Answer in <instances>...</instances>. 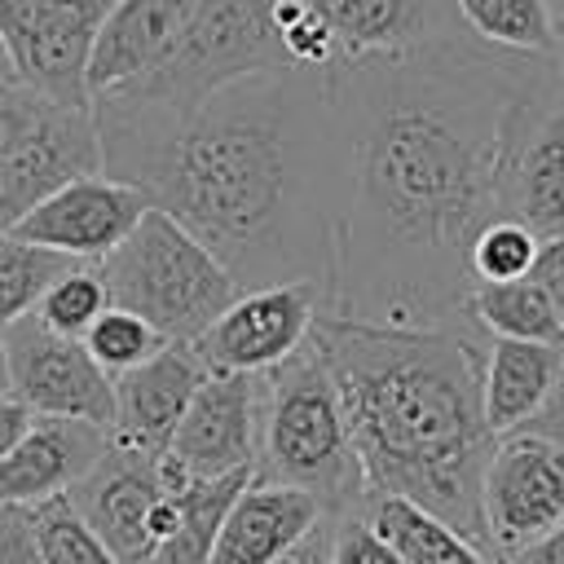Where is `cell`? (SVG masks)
<instances>
[{
	"mask_svg": "<svg viewBox=\"0 0 564 564\" xmlns=\"http://www.w3.org/2000/svg\"><path fill=\"white\" fill-rule=\"evenodd\" d=\"M31 529H35V542H40L48 564H119L110 555V546L75 516L66 494L35 502L31 507Z\"/></svg>",
	"mask_w": 564,
	"mask_h": 564,
	"instance_id": "29",
	"label": "cell"
},
{
	"mask_svg": "<svg viewBox=\"0 0 564 564\" xmlns=\"http://www.w3.org/2000/svg\"><path fill=\"white\" fill-rule=\"evenodd\" d=\"M88 172H101L93 110L48 101L44 115L31 123V132L0 163V234L13 229L40 198Z\"/></svg>",
	"mask_w": 564,
	"mask_h": 564,
	"instance_id": "14",
	"label": "cell"
},
{
	"mask_svg": "<svg viewBox=\"0 0 564 564\" xmlns=\"http://www.w3.org/2000/svg\"><path fill=\"white\" fill-rule=\"evenodd\" d=\"M110 445V432L79 419L31 414L26 432L0 458V507H35L66 494Z\"/></svg>",
	"mask_w": 564,
	"mask_h": 564,
	"instance_id": "18",
	"label": "cell"
},
{
	"mask_svg": "<svg viewBox=\"0 0 564 564\" xmlns=\"http://www.w3.org/2000/svg\"><path fill=\"white\" fill-rule=\"evenodd\" d=\"M159 471H163V485L176 494V529L150 551L145 564H207L212 560L216 529H220L234 494L256 471H234V476L198 480V476H185L167 454H159Z\"/></svg>",
	"mask_w": 564,
	"mask_h": 564,
	"instance_id": "23",
	"label": "cell"
},
{
	"mask_svg": "<svg viewBox=\"0 0 564 564\" xmlns=\"http://www.w3.org/2000/svg\"><path fill=\"white\" fill-rule=\"evenodd\" d=\"M9 79H18V75H13V57H9V48L0 40V84H9Z\"/></svg>",
	"mask_w": 564,
	"mask_h": 564,
	"instance_id": "38",
	"label": "cell"
},
{
	"mask_svg": "<svg viewBox=\"0 0 564 564\" xmlns=\"http://www.w3.org/2000/svg\"><path fill=\"white\" fill-rule=\"evenodd\" d=\"M93 264L115 308L145 317L163 339L176 344H194L238 295L229 269L159 207H145L132 234Z\"/></svg>",
	"mask_w": 564,
	"mask_h": 564,
	"instance_id": "5",
	"label": "cell"
},
{
	"mask_svg": "<svg viewBox=\"0 0 564 564\" xmlns=\"http://www.w3.org/2000/svg\"><path fill=\"white\" fill-rule=\"evenodd\" d=\"M273 66H291V62L269 0H194V13L176 48L150 75L101 97L141 101L154 110H189L207 93Z\"/></svg>",
	"mask_w": 564,
	"mask_h": 564,
	"instance_id": "6",
	"label": "cell"
},
{
	"mask_svg": "<svg viewBox=\"0 0 564 564\" xmlns=\"http://www.w3.org/2000/svg\"><path fill=\"white\" fill-rule=\"evenodd\" d=\"M44 106H48V97L31 93L26 84H18V79L0 84V163H4V159L13 154V145L31 132V123L44 115Z\"/></svg>",
	"mask_w": 564,
	"mask_h": 564,
	"instance_id": "32",
	"label": "cell"
},
{
	"mask_svg": "<svg viewBox=\"0 0 564 564\" xmlns=\"http://www.w3.org/2000/svg\"><path fill=\"white\" fill-rule=\"evenodd\" d=\"M564 520V449L516 427L494 436L480 471L485 546L502 560Z\"/></svg>",
	"mask_w": 564,
	"mask_h": 564,
	"instance_id": "7",
	"label": "cell"
},
{
	"mask_svg": "<svg viewBox=\"0 0 564 564\" xmlns=\"http://www.w3.org/2000/svg\"><path fill=\"white\" fill-rule=\"evenodd\" d=\"M524 432H533V436H542V441H551V445L564 449V357H560V370H555L551 392L542 397V405L533 410V419L524 423Z\"/></svg>",
	"mask_w": 564,
	"mask_h": 564,
	"instance_id": "35",
	"label": "cell"
},
{
	"mask_svg": "<svg viewBox=\"0 0 564 564\" xmlns=\"http://www.w3.org/2000/svg\"><path fill=\"white\" fill-rule=\"evenodd\" d=\"M560 101H564V79H560Z\"/></svg>",
	"mask_w": 564,
	"mask_h": 564,
	"instance_id": "42",
	"label": "cell"
},
{
	"mask_svg": "<svg viewBox=\"0 0 564 564\" xmlns=\"http://www.w3.org/2000/svg\"><path fill=\"white\" fill-rule=\"evenodd\" d=\"M326 564H405V560L352 511V516H339V520L330 524Z\"/></svg>",
	"mask_w": 564,
	"mask_h": 564,
	"instance_id": "31",
	"label": "cell"
},
{
	"mask_svg": "<svg viewBox=\"0 0 564 564\" xmlns=\"http://www.w3.org/2000/svg\"><path fill=\"white\" fill-rule=\"evenodd\" d=\"M9 397H18L31 414L79 419L110 432L115 419V383L88 357L84 339L48 330L35 313L9 322L0 330Z\"/></svg>",
	"mask_w": 564,
	"mask_h": 564,
	"instance_id": "9",
	"label": "cell"
},
{
	"mask_svg": "<svg viewBox=\"0 0 564 564\" xmlns=\"http://www.w3.org/2000/svg\"><path fill=\"white\" fill-rule=\"evenodd\" d=\"M560 4L564 0H454V13L476 40H485L494 48L555 57Z\"/></svg>",
	"mask_w": 564,
	"mask_h": 564,
	"instance_id": "25",
	"label": "cell"
},
{
	"mask_svg": "<svg viewBox=\"0 0 564 564\" xmlns=\"http://www.w3.org/2000/svg\"><path fill=\"white\" fill-rule=\"evenodd\" d=\"M502 216L520 220L533 238L564 234V101L524 128L502 172Z\"/></svg>",
	"mask_w": 564,
	"mask_h": 564,
	"instance_id": "19",
	"label": "cell"
},
{
	"mask_svg": "<svg viewBox=\"0 0 564 564\" xmlns=\"http://www.w3.org/2000/svg\"><path fill=\"white\" fill-rule=\"evenodd\" d=\"M9 392V375H4V344H0V397Z\"/></svg>",
	"mask_w": 564,
	"mask_h": 564,
	"instance_id": "40",
	"label": "cell"
},
{
	"mask_svg": "<svg viewBox=\"0 0 564 564\" xmlns=\"http://www.w3.org/2000/svg\"><path fill=\"white\" fill-rule=\"evenodd\" d=\"M467 317L485 339H524L564 348V326L533 278L511 282H476L467 300Z\"/></svg>",
	"mask_w": 564,
	"mask_h": 564,
	"instance_id": "24",
	"label": "cell"
},
{
	"mask_svg": "<svg viewBox=\"0 0 564 564\" xmlns=\"http://www.w3.org/2000/svg\"><path fill=\"white\" fill-rule=\"evenodd\" d=\"M106 304H110V300H106V286H101L97 264L75 260L66 273H57V278L48 282V291L35 300V308H31V313H35V317H40L48 330L79 339V335L93 326V317H97Z\"/></svg>",
	"mask_w": 564,
	"mask_h": 564,
	"instance_id": "28",
	"label": "cell"
},
{
	"mask_svg": "<svg viewBox=\"0 0 564 564\" xmlns=\"http://www.w3.org/2000/svg\"><path fill=\"white\" fill-rule=\"evenodd\" d=\"M101 172L137 185L238 282H322L335 256V137L326 70L242 75L189 110L93 97Z\"/></svg>",
	"mask_w": 564,
	"mask_h": 564,
	"instance_id": "2",
	"label": "cell"
},
{
	"mask_svg": "<svg viewBox=\"0 0 564 564\" xmlns=\"http://www.w3.org/2000/svg\"><path fill=\"white\" fill-rule=\"evenodd\" d=\"M0 564H48L31 529V507H0Z\"/></svg>",
	"mask_w": 564,
	"mask_h": 564,
	"instance_id": "33",
	"label": "cell"
},
{
	"mask_svg": "<svg viewBox=\"0 0 564 564\" xmlns=\"http://www.w3.org/2000/svg\"><path fill=\"white\" fill-rule=\"evenodd\" d=\"M555 66L564 75V4H560V48H555Z\"/></svg>",
	"mask_w": 564,
	"mask_h": 564,
	"instance_id": "39",
	"label": "cell"
},
{
	"mask_svg": "<svg viewBox=\"0 0 564 564\" xmlns=\"http://www.w3.org/2000/svg\"><path fill=\"white\" fill-rule=\"evenodd\" d=\"M79 339H84L88 357H93L110 379L123 375V370H132V366H141L145 357H154V352L167 344L145 317H137V313H128V308H115V304H106Z\"/></svg>",
	"mask_w": 564,
	"mask_h": 564,
	"instance_id": "27",
	"label": "cell"
},
{
	"mask_svg": "<svg viewBox=\"0 0 564 564\" xmlns=\"http://www.w3.org/2000/svg\"><path fill=\"white\" fill-rule=\"evenodd\" d=\"M110 4L115 0H0V40L18 84L57 106H88L84 66Z\"/></svg>",
	"mask_w": 564,
	"mask_h": 564,
	"instance_id": "10",
	"label": "cell"
},
{
	"mask_svg": "<svg viewBox=\"0 0 564 564\" xmlns=\"http://www.w3.org/2000/svg\"><path fill=\"white\" fill-rule=\"evenodd\" d=\"M366 489L410 498L485 546L480 471L494 432L480 414L476 330H410L322 313L313 322Z\"/></svg>",
	"mask_w": 564,
	"mask_h": 564,
	"instance_id": "3",
	"label": "cell"
},
{
	"mask_svg": "<svg viewBox=\"0 0 564 564\" xmlns=\"http://www.w3.org/2000/svg\"><path fill=\"white\" fill-rule=\"evenodd\" d=\"M167 494L159 454L132 449L110 441L101 458L66 489V502L75 516L110 546L119 564H145L154 542H150V511Z\"/></svg>",
	"mask_w": 564,
	"mask_h": 564,
	"instance_id": "12",
	"label": "cell"
},
{
	"mask_svg": "<svg viewBox=\"0 0 564 564\" xmlns=\"http://www.w3.org/2000/svg\"><path fill=\"white\" fill-rule=\"evenodd\" d=\"M189 13L194 0H115L97 22L88 48V66H84L88 101L150 75L176 48Z\"/></svg>",
	"mask_w": 564,
	"mask_h": 564,
	"instance_id": "17",
	"label": "cell"
},
{
	"mask_svg": "<svg viewBox=\"0 0 564 564\" xmlns=\"http://www.w3.org/2000/svg\"><path fill=\"white\" fill-rule=\"evenodd\" d=\"M357 516L405 560V564H494V551L480 546L476 538H467L463 529H454L449 520L432 516L427 507L397 498V494H379L366 489Z\"/></svg>",
	"mask_w": 564,
	"mask_h": 564,
	"instance_id": "22",
	"label": "cell"
},
{
	"mask_svg": "<svg viewBox=\"0 0 564 564\" xmlns=\"http://www.w3.org/2000/svg\"><path fill=\"white\" fill-rule=\"evenodd\" d=\"M207 379V366L198 361V352L189 344L167 339L154 357H145L141 366L115 375V419H110V441L145 449V454H163L172 427L181 423L194 388Z\"/></svg>",
	"mask_w": 564,
	"mask_h": 564,
	"instance_id": "15",
	"label": "cell"
},
{
	"mask_svg": "<svg viewBox=\"0 0 564 564\" xmlns=\"http://www.w3.org/2000/svg\"><path fill=\"white\" fill-rule=\"evenodd\" d=\"M511 564H564V520L551 533H542L538 542H529L524 551H516Z\"/></svg>",
	"mask_w": 564,
	"mask_h": 564,
	"instance_id": "36",
	"label": "cell"
},
{
	"mask_svg": "<svg viewBox=\"0 0 564 564\" xmlns=\"http://www.w3.org/2000/svg\"><path fill=\"white\" fill-rule=\"evenodd\" d=\"M260 375H207L167 436V458L198 480L256 471Z\"/></svg>",
	"mask_w": 564,
	"mask_h": 564,
	"instance_id": "13",
	"label": "cell"
},
{
	"mask_svg": "<svg viewBox=\"0 0 564 564\" xmlns=\"http://www.w3.org/2000/svg\"><path fill=\"white\" fill-rule=\"evenodd\" d=\"M538 242H542V238H533L520 220L494 216V220L471 238V251H467L471 282H511V278H529L533 256H538Z\"/></svg>",
	"mask_w": 564,
	"mask_h": 564,
	"instance_id": "30",
	"label": "cell"
},
{
	"mask_svg": "<svg viewBox=\"0 0 564 564\" xmlns=\"http://www.w3.org/2000/svg\"><path fill=\"white\" fill-rule=\"evenodd\" d=\"M339 44V57L401 53L458 26L454 0H304Z\"/></svg>",
	"mask_w": 564,
	"mask_h": 564,
	"instance_id": "20",
	"label": "cell"
},
{
	"mask_svg": "<svg viewBox=\"0 0 564 564\" xmlns=\"http://www.w3.org/2000/svg\"><path fill=\"white\" fill-rule=\"evenodd\" d=\"M529 278L546 291V300H551V308H555V317L564 326V234H551V238L538 242V256H533Z\"/></svg>",
	"mask_w": 564,
	"mask_h": 564,
	"instance_id": "34",
	"label": "cell"
},
{
	"mask_svg": "<svg viewBox=\"0 0 564 564\" xmlns=\"http://www.w3.org/2000/svg\"><path fill=\"white\" fill-rule=\"evenodd\" d=\"M145 207H150V198L137 185L115 181L106 172H88V176L66 181L48 198H40L4 234L93 264V260L110 256L132 234V225L145 216Z\"/></svg>",
	"mask_w": 564,
	"mask_h": 564,
	"instance_id": "11",
	"label": "cell"
},
{
	"mask_svg": "<svg viewBox=\"0 0 564 564\" xmlns=\"http://www.w3.org/2000/svg\"><path fill=\"white\" fill-rule=\"evenodd\" d=\"M322 520L326 511L313 494L251 476L234 494L207 564H282Z\"/></svg>",
	"mask_w": 564,
	"mask_h": 564,
	"instance_id": "16",
	"label": "cell"
},
{
	"mask_svg": "<svg viewBox=\"0 0 564 564\" xmlns=\"http://www.w3.org/2000/svg\"><path fill=\"white\" fill-rule=\"evenodd\" d=\"M256 476L313 494L326 516H352L366 498L344 397L313 330L286 361L260 375Z\"/></svg>",
	"mask_w": 564,
	"mask_h": 564,
	"instance_id": "4",
	"label": "cell"
},
{
	"mask_svg": "<svg viewBox=\"0 0 564 564\" xmlns=\"http://www.w3.org/2000/svg\"><path fill=\"white\" fill-rule=\"evenodd\" d=\"M560 79L555 57L494 48L463 22L427 44L339 57L326 70L335 137L330 317L476 330L467 251L502 216L507 159L555 101Z\"/></svg>",
	"mask_w": 564,
	"mask_h": 564,
	"instance_id": "1",
	"label": "cell"
},
{
	"mask_svg": "<svg viewBox=\"0 0 564 564\" xmlns=\"http://www.w3.org/2000/svg\"><path fill=\"white\" fill-rule=\"evenodd\" d=\"M494 564H511V560H502V555H494Z\"/></svg>",
	"mask_w": 564,
	"mask_h": 564,
	"instance_id": "41",
	"label": "cell"
},
{
	"mask_svg": "<svg viewBox=\"0 0 564 564\" xmlns=\"http://www.w3.org/2000/svg\"><path fill=\"white\" fill-rule=\"evenodd\" d=\"M326 313L322 282H273L238 291L189 344L207 375H264L286 361Z\"/></svg>",
	"mask_w": 564,
	"mask_h": 564,
	"instance_id": "8",
	"label": "cell"
},
{
	"mask_svg": "<svg viewBox=\"0 0 564 564\" xmlns=\"http://www.w3.org/2000/svg\"><path fill=\"white\" fill-rule=\"evenodd\" d=\"M564 348L524 344V339H485L480 357V414L494 436L516 432L533 419L542 397L555 383Z\"/></svg>",
	"mask_w": 564,
	"mask_h": 564,
	"instance_id": "21",
	"label": "cell"
},
{
	"mask_svg": "<svg viewBox=\"0 0 564 564\" xmlns=\"http://www.w3.org/2000/svg\"><path fill=\"white\" fill-rule=\"evenodd\" d=\"M26 423H31V410L18 401V397H0V458L13 449V441L26 432Z\"/></svg>",
	"mask_w": 564,
	"mask_h": 564,
	"instance_id": "37",
	"label": "cell"
},
{
	"mask_svg": "<svg viewBox=\"0 0 564 564\" xmlns=\"http://www.w3.org/2000/svg\"><path fill=\"white\" fill-rule=\"evenodd\" d=\"M75 260L57 256L48 247L22 242L13 234H0V330L35 308V300L48 291L57 273H66Z\"/></svg>",
	"mask_w": 564,
	"mask_h": 564,
	"instance_id": "26",
	"label": "cell"
}]
</instances>
